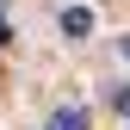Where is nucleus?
I'll list each match as a JSON object with an SVG mask.
<instances>
[{
  "label": "nucleus",
  "instance_id": "nucleus-2",
  "mask_svg": "<svg viewBox=\"0 0 130 130\" xmlns=\"http://www.w3.org/2000/svg\"><path fill=\"white\" fill-rule=\"evenodd\" d=\"M50 130H87V111H80V105H62L50 118Z\"/></svg>",
  "mask_w": 130,
  "mask_h": 130
},
{
  "label": "nucleus",
  "instance_id": "nucleus-3",
  "mask_svg": "<svg viewBox=\"0 0 130 130\" xmlns=\"http://www.w3.org/2000/svg\"><path fill=\"white\" fill-rule=\"evenodd\" d=\"M111 105H118L124 118H130V87H118V93H111Z\"/></svg>",
  "mask_w": 130,
  "mask_h": 130
},
{
  "label": "nucleus",
  "instance_id": "nucleus-4",
  "mask_svg": "<svg viewBox=\"0 0 130 130\" xmlns=\"http://www.w3.org/2000/svg\"><path fill=\"white\" fill-rule=\"evenodd\" d=\"M118 50H124V56H130V37H124V43H118Z\"/></svg>",
  "mask_w": 130,
  "mask_h": 130
},
{
  "label": "nucleus",
  "instance_id": "nucleus-1",
  "mask_svg": "<svg viewBox=\"0 0 130 130\" xmlns=\"http://www.w3.org/2000/svg\"><path fill=\"white\" fill-rule=\"evenodd\" d=\"M62 31H68V37H87V31H93V12L87 6H68V12H62Z\"/></svg>",
  "mask_w": 130,
  "mask_h": 130
}]
</instances>
